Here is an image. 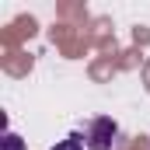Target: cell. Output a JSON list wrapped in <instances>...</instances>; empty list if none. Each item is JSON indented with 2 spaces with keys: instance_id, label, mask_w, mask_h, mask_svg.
<instances>
[{
  "instance_id": "6da1fadb",
  "label": "cell",
  "mask_w": 150,
  "mask_h": 150,
  "mask_svg": "<svg viewBox=\"0 0 150 150\" xmlns=\"http://www.w3.org/2000/svg\"><path fill=\"white\" fill-rule=\"evenodd\" d=\"M115 140H119V122L108 119V115L91 119L87 129H84V147L87 150H112Z\"/></svg>"
},
{
  "instance_id": "7a4b0ae2",
  "label": "cell",
  "mask_w": 150,
  "mask_h": 150,
  "mask_svg": "<svg viewBox=\"0 0 150 150\" xmlns=\"http://www.w3.org/2000/svg\"><path fill=\"white\" fill-rule=\"evenodd\" d=\"M52 150H87V147H84V140H80V136H67V140H59Z\"/></svg>"
},
{
  "instance_id": "3957f363",
  "label": "cell",
  "mask_w": 150,
  "mask_h": 150,
  "mask_svg": "<svg viewBox=\"0 0 150 150\" xmlns=\"http://www.w3.org/2000/svg\"><path fill=\"white\" fill-rule=\"evenodd\" d=\"M4 150H25V140L18 133H4Z\"/></svg>"
}]
</instances>
